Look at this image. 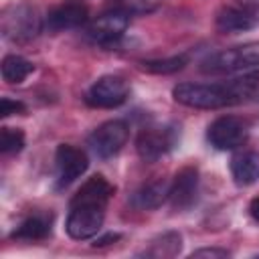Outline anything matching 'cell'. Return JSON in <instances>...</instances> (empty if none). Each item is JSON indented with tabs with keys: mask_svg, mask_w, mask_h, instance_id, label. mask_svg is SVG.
<instances>
[{
	"mask_svg": "<svg viewBox=\"0 0 259 259\" xmlns=\"http://www.w3.org/2000/svg\"><path fill=\"white\" fill-rule=\"evenodd\" d=\"M176 103L192 109H223L259 103V67L241 77L217 83H178L172 89Z\"/></svg>",
	"mask_w": 259,
	"mask_h": 259,
	"instance_id": "obj_1",
	"label": "cell"
},
{
	"mask_svg": "<svg viewBox=\"0 0 259 259\" xmlns=\"http://www.w3.org/2000/svg\"><path fill=\"white\" fill-rule=\"evenodd\" d=\"M113 192L115 186L103 174H93L81 184V188L73 194L69 202V214L65 223L71 239L85 241L101 231L105 221V208Z\"/></svg>",
	"mask_w": 259,
	"mask_h": 259,
	"instance_id": "obj_2",
	"label": "cell"
},
{
	"mask_svg": "<svg viewBox=\"0 0 259 259\" xmlns=\"http://www.w3.org/2000/svg\"><path fill=\"white\" fill-rule=\"evenodd\" d=\"M0 26L4 38L12 42H26L36 38L45 28V18L40 16L38 8L30 2L10 4L2 10Z\"/></svg>",
	"mask_w": 259,
	"mask_h": 259,
	"instance_id": "obj_3",
	"label": "cell"
},
{
	"mask_svg": "<svg viewBox=\"0 0 259 259\" xmlns=\"http://www.w3.org/2000/svg\"><path fill=\"white\" fill-rule=\"evenodd\" d=\"M259 67V42H245L229 49H221L208 55L200 63V71L208 75H229L239 71H251Z\"/></svg>",
	"mask_w": 259,
	"mask_h": 259,
	"instance_id": "obj_4",
	"label": "cell"
},
{
	"mask_svg": "<svg viewBox=\"0 0 259 259\" xmlns=\"http://www.w3.org/2000/svg\"><path fill=\"white\" fill-rule=\"evenodd\" d=\"M180 142V127L176 123L148 125L136 138V152L144 162H156L170 154Z\"/></svg>",
	"mask_w": 259,
	"mask_h": 259,
	"instance_id": "obj_5",
	"label": "cell"
},
{
	"mask_svg": "<svg viewBox=\"0 0 259 259\" xmlns=\"http://www.w3.org/2000/svg\"><path fill=\"white\" fill-rule=\"evenodd\" d=\"M130 26V16L117 10H107L97 18L89 20L85 26V38L103 49H113L121 42L125 30Z\"/></svg>",
	"mask_w": 259,
	"mask_h": 259,
	"instance_id": "obj_6",
	"label": "cell"
},
{
	"mask_svg": "<svg viewBox=\"0 0 259 259\" xmlns=\"http://www.w3.org/2000/svg\"><path fill=\"white\" fill-rule=\"evenodd\" d=\"M130 97V83L121 75L99 77L85 93V103L95 109H113L125 103Z\"/></svg>",
	"mask_w": 259,
	"mask_h": 259,
	"instance_id": "obj_7",
	"label": "cell"
},
{
	"mask_svg": "<svg viewBox=\"0 0 259 259\" xmlns=\"http://www.w3.org/2000/svg\"><path fill=\"white\" fill-rule=\"evenodd\" d=\"M247 138H249V123L237 115H221L206 130L208 144L223 152L241 148L247 142Z\"/></svg>",
	"mask_w": 259,
	"mask_h": 259,
	"instance_id": "obj_8",
	"label": "cell"
},
{
	"mask_svg": "<svg viewBox=\"0 0 259 259\" xmlns=\"http://www.w3.org/2000/svg\"><path fill=\"white\" fill-rule=\"evenodd\" d=\"M130 138V125L123 119H109L101 125H97L89 138H87V146L91 148V152L97 158H111L115 156L127 142Z\"/></svg>",
	"mask_w": 259,
	"mask_h": 259,
	"instance_id": "obj_9",
	"label": "cell"
},
{
	"mask_svg": "<svg viewBox=\"0 0 259 259\" xmlns=\"http://www.w3.org/2000/svg\"><path fill=\"white\" fill-rule=\"evenodd\" d=\"M55 166H57V190L71 186L77 178H81L89 168L87 154L71 144H61L55 152Z\"/></svg>",
	"mask_w": 259,
	"mask_h": 259,
	"instance_id": "obj_10",
	"label": "cell"
},
{
	"mask_svg": "<svg viewBox=\"0 0 259 259\" xmlns=\"http://www.w3.org/2000/svg\"><path fill=\"white\" fill-rule=\"evenodd\" d=\"M198 198V168L184 166L170 180V206L174 210H188Z\"/></svg>",
	"mask_w": 259,
	"mask_h": 259,
	"instance_id": "obj_11",
	"label": "cell"
},
{
	"mask_svg": "<svg viewBox=\"0 0 259 259\" xmlns=\"http://www.w3.org/2000/svg\"><path fill=\"white\" fill-rule=\"evenodd\" d=\"M89 22V8L83 2H65L49 10L45 16V28L51 32L73 30Z\"/></svg>",
	"mask_w": 259,
	"mask_h": 259,
	"instance_id": "obj_12",
	"label": "cell"
},
{
	"mask_svg": "<svg viewBox=\"0 0 259 259\" xmlns=\"http://www.w3.org/2000/svg\"><path fill=\"white\" fill-rule=\"evenodd\" d=\"M53 221H55V217L51 210H34L20 221V225L12 231L10 237L14 241H22V243L45 241L53 233Z\"/></svg>",
	"mask_w": 259,
	"mask_h": 259,
	"instance_id": "obj_13",
	"label": "cell"
},
{
	"mask_svg": "<svg viewBox=\"0 0 259 259\" xmlns=\"http://www.w3.org/2000/svg\"><path fill=\"white\" fill-rule=\"evenodd\" d=\"M217 28L221 32H229V34H235V32H247L251 28H255L259 24L257 16L247 10V8H237V6H225L219 10L217 14V20H214Z\"/></svg>",
	"mask_w": 259,
	"mask_h": 259,
	"instance_id": "obj_14",
	"label": "cell"
},
{
	"mask_svg": "<svg viewBox=\"0 0 259 259\" xmlns=\"http://www.w3.org/2000/svg\"><path fill=\"white\" fill-rule=\"evenodd\" d=\"M170 196V182L164 178H156L152 182L142 184L134 194H132V206L140 210H152L162 206Z\"/></svg>",
	"mask_w": 259,
	"mask_h": 259,
	"instance_id": "obj_15",
	"label": "cell"
},
{
	"mask_svg": "<svg viewBox=\"0 0 259 259\" xmlns=\"http://www.w3.org/2000/svg\"><path fill=\"white\" fill-rule=\"evenodd\" d=\"M231 174L237 186H251L259 180V152L241 150L231 158Z\"/></svg>",
	"mask_w": 259,
	"mask_h": 259,
	"instance_id": "obj_16",
	"label": "cell"
},
{
	"mask_svg": "<svg viewBox=\"0 0 259 259\" xmlns=\"http://www.w3.org/2000/svg\"><path fill=\"white\" fill-rule=\"evenodd\" d=\"M182 249V237L176 231H166L162 235H158L156 239L150 241V247L144 249V257H156V259H164V257H176Z\"/></svg>",
	"mask_w": 259,
	"mask_h": 259,
	"instance_id": "obj_17",
	"label": "cell"
},
{
	"mask_svg": "<svg viewBox=\"0 0 259 259\" xmlns=\"http://www.w3.org/2000/svg\"><path fill=\"white\" fill-rule=\"evenodd\" d=\"M0 71H2V79L10 85H18L22 83L32 71H34V65L20 57V55H6L2 59V65H0Z\"/></svg>",
	"mask_w": 259,
	"mask_h": 259,
	"instance_id": "obj_18",
	"label": "cell"
},
{
	"mask_svg": "<svg viewBox=\"0 0 259 259\" xmlns=\"http://www.w3.org/2000/svg\"><path fill=\"white\" fill-rule=\"evenodd\" d=\"M188 63L186 55H176V57H168V59H150V61H142L140 69L154 73V75H170L176 73L180 69H184V65Z\"/></svg>",
	"mask_w": 259,
	"mask_h": 259,
	"instance_id": "obj_19",
	"label": "cell"
},
{
	"mask_svg": "<svg viewBox=\"0 0 259 259\" xmlns=\"http://www.w3.org/2000/svg\"><path fill=\"white\" fill-rule=\"evenodd\" d=\"M160 4H162V0H109L111 10L123 12L127 16H134V14H150Z\"/></svg>",
	"mask_w": 259,
	"mask_h": 259,
	"instance_id": "obj_20",
	"label": "cell"
},
{
	"mask_svg": "<svg viewBox=\"0 0 259 259\" xmlns=\"http://www.w3.org/2000/svg\"><path fill=\"white\" fill-rule=\"evenodd\" d=\"M24 148V132L18 127H2L0 130V152L4 156L18 154Z\"/></svg>",
	"mask_w": 259,
	"mask_h": 259,
	"instance_id": "obj_21",
	"label": "cell"
},
{
	"mask_svg": "<svg viewBox=\"0 0 259 259\" xmlns=\"http://www.w3.org/2000/svg\"><path fill=\"white\" fill-rule=\"evenodd\" d=\"M26 113V105L18 99H10V97H2L0 99V115L8 117V115H22Z\"/></svg>",
	"mask_w": 259,
	"mask_h": 259,
	"instance_id": "obj_22",
	"label": "cell"
},
{
	"mask_svg": "<svg viewBox=\"0 0 259 259\" xmlns=\"http://www.w3.org/2000/svg\"><path fill=\"white\" fill-rule=\"evenodd\" d=\"M231 253L227 249H217V247H210V249H196L192 253V257H229Z\"/></svg>",
	"mask_w": 259,
	"mask_h": 259,
	"instance_id": "obj_23",
	"label": "cell"
},
{
	"mask_svg": "<svg viewBox=\"0 0 259 259\" xmlns=\"http://www.w3.org/2000/svg\"><path fill=\"white\" fill-rule=\"evenodd\" d=\"M117 239H119V235H117V233H109V235H105V237H99V239H97V241H95L93 245H95V247H103V245L115 243Z\"/></svg>",
	"mask_w": 259,
	"mask_h": 259,
	"instance_id": "obj_24",
	"label": "cell"
},
{
	"mask_svg": "<svg viewBox=\"0 0 259 259\" xmlns=\"http://www.w3.org/2000/svg\"><path fill=\"white\" fill-rule=\"evenodd\" d=\"M249 214H251V219L259 225V196H255V198L249 202Z\"/></svg>",
	"mask_w": 259,
	"mask_h": 259,
	"instance_id": "obj_25",
	"label": "cell"
}]
</instances>
